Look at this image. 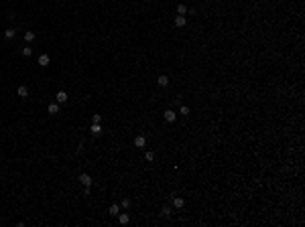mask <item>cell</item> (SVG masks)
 <instances>
[{
	"label": "cell",
	"mask_w": 305,
	"mask_h": 227,
	"mask_svg": "<svg viewBox=\"0 0 305 227\" xmlns=\"http://www.w3.org/2000/svg\"><path fill=\"white\" fill-rule=\"evenodd\" d=\"M55 100H57V104H65V101H67V94H65V91H57Z\"/></svg>",
	"instance_id": "5"
},
{
	"label": "cell",
	"mask_w": 305,
	"mask_h": 227,
	"mask_svg": "<svg viewBox=\"0 0 305 227\" xmlns=\"http://www.w3.org/2000/svg\"><path fill=\"white\" fill-rule=\"evenodd\" d=\"M22 55H25V57H31V55H33V49H31V47H25V49H22Z\"/></svg>",
	"instance_id": "20"
},
{
	"label": "cell",
	"mask_w": 305,
	"mask_h": 227,
	"mask_svg": "<svg viewBox=\"0 0 305 227\" xmlns=\"http://www.w3.org/2000/svg\"><path fill=\"white\" fill-rule=\"evenodd\" d=\"M80 180H81V185H83V187H90V185H92V176L86 174V173L80 174Z\"/></svg>",
	"instance_id": "1"
},
{
	"label": "cell",
	"mask_w": 305,
	"mask_h": 227,
	"mask_svg": "<svg viewBox=\"0 0 305 227\" xmlns=\"http://www.w3.org/2000/svg\"><path fill=\"white\" fill-rule=\"evenodd\" d=\"M47 110H49V113H51V116H55V113H59V104H49Z\"/></svg>",
	"instance_id": "9"
},
{
	"label": "cell",
	"mask_w": 305,
	"mask_h": 227,
	"mask_svg": "<svg viewBox=\"0 0 305 227\" xmlns=\"http://www.w3.org/2000/svg\"><path fill=\"white\" fill-rule=\"evenodd\" d=\"M16 94H19V97H27V95H29L27 85H19V87H16Z\"/></svg>",
	"instance_id": "6"
},
{
	"label": "cell",
	"mask_w": 305,
	"mask_h": 227,
	"mask_svg": "<svg viewBox=\"0 0 305 227\" xmlns=\"http://www.w3.org/2000/svg\"><path fill=\"white\" fill-rule=\"evenodd\" d=\"M118 221H120L122 225H126V223L130 221V215L128 213H118Z\"/></svg>",
	"instance_id": "7"
},
{
	"label": "cell",
	"mask_w": 305,
	"mask_h": 227,
	"mask_svg": "<svg viewBox=\"0 0 305 227\" xmlns=\"http://www.w3.org/2000/svg\"><path fill=\"white\" fill-rule=\"evenodd\" d=\"M39 65L41 67H47L49 65V55H45V53L41 55V57H39Z\"/></svg>",
	"instance_id": "11"
},
{
	"label": "cell",
	"mask_w": 305,
	"mask_h": 227,
	"mask_svg": "<svg viewBox=\"0 0 305 227\" xmlns=\"http://www.w3.org/2000/svg\"><path fill=\"white\" fill-rule=\"evenodd\" d=\"M183 205H185V201H183L181 197H175V199H173V207L175 209H183Z\"/></svg>",
	"instance_id": "8"
},
{
	"label": "cell",
	"mask_w": 305,
	"mask_h": 227,
	"mask_svg": "<svg viewBox=\"0 0 305 227\" xmlns=\"http://www.w3.org/2000/svg\"><path fill=\"white\" fill-rule=\"evenodd\" d=\"M108 213L112 215V217H114V215H118V213H120V205H116V203H114V205H110Z\"/></svg>",
	"instance_id": "10"
},
{
	"label": "cell",
	"mask_w": 305,
	"mask_h": 227,
	"mask_svg": "<svg viewBox=\"0 0 305 227\" xmlns=\"http://www.w3.org/2000/svg\"><path fill=\"white\" fill-rule=\"evenodd\" d=\"M14 35H16V31H14V28H6V31H4V37H6V39H12Z\"/></svg>",
	"instance_id": "15"
},
{
	"label": "cell",
	"mask_w": 305,
	"mask_h": 227,
	"mask_svg": "<svg viewBox=\"0 0 305 227\" xmlns=\"http://www.w3.org/2000/svg\"><path fill=\"white\" fill-rule=\"evenodd\" d=\"M90 130H92V134H94V136H100V134H102V126H100V124H92V128H90Z\"/></svg>",
	"instance_id": "12"
},
{
	"label": "cell",
	"mask_w": 305,
	"mask_h": 227,
	"mask_svg": "<svg viewBox=\"0 0 305 227\" xmlns=\"http://www.w3.org/2000/svg\"><path fill=\"white\" fill-rule=\"evenodd\" d=\"M179 113H181V116H189V107L181 106V107H179Z\"/></svg>",
	"instance_id": "18"
},
{
	"label": "cell",
	"mask_w": 305,
	"mask_h": 227,
	"mask_svg": "<svg viewBox=\"0 0 305 227\" xmlns=\"http://www.w3.org/2000/svg\"><path fill=\"white\" fill-rule=\"evenodd\" d=\"M157 83H159V85H161V87H165V85H169V79H167V75H161V77H159V79H157Z\"/></svg>",
	"instance_id": "13"
},
{
	"label": "cell",
	"mask_w": 305,
	"mask_h": 227,
	"mask_svg": "<svg viewBox=\"0 0 305 227\" xmlns=\"http://www.w3.org/2000/svg\"><path fill=\"white\" fill-rule=\"evenodd\" d=\"M185 25H187V18H185L183 14H177V16H175V27L181 28V27H185Z\"/></svg>",
	"instance_id": "2"
},
{
	"label": "cell",
	"mask_w": 305,
	"mask_h": 227,
	"mask_svg": "<svg viewBox=\"0 0 305 227\" xmlns=\"http://www.w3.org/2000/svg\"><path fill=\"white\" fill-rule=\"evenodd\" d=\"M144 160L153 162V160H155V152H144Z\"/></svg>",
	"instance_id": "17"
},
{
	"label": "cell",
	"mask_w": 305,
	"mask_h": 227,
	"mask_svg": "<svg viewBox=\"0 0 305 227\" xmlns=\"http://www.w3.org/2000/svg\"><path fill=\"white\" fill-rule=\"evenodd\" d=\"M120 207H122V209H128V207H130V199H124Z\"/></svg>",
	"instance_id": "22"
},
{
	"label": "cell",
	"mask_w": 305,
	"mask_h": 227,
	"mask_svg": "<svg viewBox=\"0 0 305 227\" xmlns=\"http://www.w3.org/2000/svg\"><path fill=\"white\" fill-rule=\"evenodd\" d=\"M163 118H165V120H167V122H175V118H177V113L173 112V110H167V112L163 113Z\"/></svg>",
	"instance_id": "4"
},
{
	"label": "cell",
	"mask_w": 305,
	"mask_h": 227,
	"mask_svg": "<svg viewBox=\"0 0 305 227\" xmlns=\"http://www.w3.org/2000/svg\"><path fill=\"white\" fill-rule=\"evenodd\" d=\"M25 41H27V43L35 41V33H33V31H29V33H25Z\"/></svg>",
	"instance_id": "16"
},
{
	"label": "cell",
	"mask_w": 305,
	"mask_h": 227,
	"mask_svg": "<svg viewBox=\"0 0 305 227\" xmlns=\"http://www.w3.org/2000/svg\"><path fill=\"white\" fill-rule=\"evenodd\" d=\"M171 213H173V209H171V207H169V205H165V207H163V209H161V215H165V217H169V215H171Z\"/></svg>",
	"instance_id": "14"
},
{
	"label": "cell",
	"mask_w": 305,
	"mask_h": 227,
	"mask_svg": "<svg viewBox=\"0 0 305 227\" xmlns=\"http://www.w3.org/2000/svg\"><path fill=\"white\" fill-rule=\"evenodd\" d=\"M134 146L136 148H144L147 146V138H144V136H136L134 138Z\"/></svg>",
	"instance_id": "3"
},
{
	"label": "cell",
	"mask_w": 305,
	"mask_h": 227,
	"mask_svg": "<svg viewBox=\"0 0 305 227\" xmlns=\"http://www.w3.org/2000/svg\"><path fill=\"white\" fill-rule=\"evenodd\" d=\"M185 12H187V6H185V4H179V6H177V14H185Z\"/></svg>",
	"instance_id": "19"
},
{
	"label": "cell",
	"mask_w": 305,
	"mask_h": 227,
	"mask_svg": "<svg viewBox=\"0 0 305 227\" xmlns=\"http://www.w3.org/2000/svg\"><path fill=\"white\" fill-rule=\"evenodd\" d=\"M92 122H94V124H100V122H102V116H100V113H94V116H92Z\"/></svg>",
	"instance_id": "21"
}]
</instances>
